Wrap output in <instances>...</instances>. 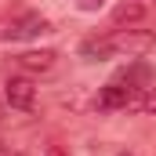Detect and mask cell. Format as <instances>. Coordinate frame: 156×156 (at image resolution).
I'll list each match as a JSON object with an SVG mask.
<instances>
[{
    "label": "cell",
    "instance_id": "4fadbf2b",
    "mask_svg": "<svg viewBox=\"0 0 156 156\" xmlns=\"http://www.w3.org/2000/svg\"><path fill=\"white\" fill-rule=\"evenodd\" d=\"M0 156H11V145H7L4 138H0Z\"/></svg>",
    "mask_w": 156,
    "mask_h": 156
},
{
    "label": "cell",
    "instance_id": "5b68a950",
    "mask_svg": "<svg viewBox=\"0 0 156 156\" xmlns=\"http://www.w3.org/2000/svg\"><path fill=\"white\" fill-rule=\"evenodd\" d=\"M15 62H18V69H22V73H51V69H55V62H58V55L44 47V51H22Z\"/></svg>",
    "mask_w": 156,
    "mask_h": 156
},
{
    "label": "cell",
    "instance_id": "6da1fadb",
    "mask_svg": "<svg viewBox=\"0 0 156 156\" xmlns=\"http://www.w3.org/2000/svg\"><path fill=\"white\" fill-rule=\"evenodd\" d=\"M109 44H113V55H127V58H142V55H149V51H156V33L153 29H116L113 37H109Z\"/></svg>",
    "mask_w": 156,
    "mask_h": 156
},
{
    "label": "cell",
    "instance_id": "3957f363",
    "mask_svg": "<svg viewBox=\"0 0 156 156\" xmlns=\"http://www.w3.org/2000/svg\"><path fill=\"white\" fill-rule=\"evenodd\" d=\"M113 80H116V83H123V87H131V91H145V87H153V83H156L153 69H149L145 62H127V66H123Z\"/></svg>",
    "mask_w": 156,
    "mask_h": 156
},
{
    "label": "cell",
    "instance_id": "52a82bcc",
    "mask_svg": "<svg viewBox=\"0 0 156 156\" xmlns=\"http://www.w3.org/2000/svg\"><path fill=\"white\" fill-rule=\"evenodd\" d=\"M80 58H87V62H105V58H113L109 37H87L80 44Z\"/></svg>",
    "mask_w": 156,
    "mask_h": 156
},
{
    "label": "cell",
    "instance_id": "277c9868",
    "mask_svg": "<svg viewBox=\"0 0 156 156\" xmlns=\"http://www.w3.org/2000/svg\"><path fill=\"white\" fill-rule=\"evenodd\" d=\"M131 102H134V91H131V87H123V83H116V80H113V83H105V87L98 91V98H94V105H98V109H105V113H113V109H127Z\"/></svg>",
    "mask_w": 156,
    "mask_h": 156
},
{
    "label": "cell",
    "instance_id": "30bf717a",
    "mask_svg": "<svg viewBox=\"0 0 156 156\" xmlns=\"http://www.w3.org/2000/svg\"><path fill=\"white\" fill-rule=\"evenodd\" d=\"M7 40H22V33H18V15L15 18H0V44H7Z\"/></svg>",
    "mask_w": 156,
    "mask_h": 156
},
{
    "label": "cell",
    "instance_id": "8fae6325",
    "mask_svg": "<svg viewBox=\"0 0 156 156\" xmlns=\"http://www.w3.org/2000/svg\"><path fill=\"white\" fill-rule=\"evenodd\" d=\"M76 7H80V11H102L105 0H76Z\"/></svg>",
    "mask_w": 156,
    "mask_h": 156
},
{
    "label": "cell",
    "instance_id": "7a4b0ae2",
    "mask_svg": "<svg viewBox=\"0 0 156 156\" xmlns=\"http://www.w3.org/2000/svg\"><path fill=\"white\" fill-rule=\"evenodd\" d=\"M4 102L11 105V109H33V102H37V87H33V80L29 76H7L4 83Z\"/></svg>",
    "mask_w": 156,
    "mask_h": 156
},
{
    "label": "cell",
    "instance_id": "8992f818",
    "mask_svg": "<svg viewBox=\"0 0 156 156\" xmlns=\"http://www.w3.org/2000/svg\"><path fill=\"white\" fill-rule=\"evenodd\" d=\"M142 18H145V4H142V0H123V4H116V7H113V22H116L120 29L138 26Z\"/></svg>",
    "mask_w": 156,
    "mask_h": 156
},
{
    "label": "cell",
    "instance_id": "ba28073f",
    "mask_svg": "<svg viewBox=\"0 0 156 156\" xmlns=\"http://www.w3.org/2000/svg\"><path fill=\"white\" fill-rule=\"evenodd\" d=\"M18 33H22V40H33L40 37V33H47V18L44 15H18Z\"/></svg>",
    "mask_w": 156,
    "mask_h": 156
},
{
    "label": "cell",
    "instance_id": "5bb4252c",
    "mask_svg": "<svg viewBox=\"0 0 156 156\" xmlns=\"http://www.w3.org/2000/svg\"><path fill=\"white\" fill-rule=\"evenodd\" d=\"M0 116H4V98H0Z\"/></svg>",
    "mask_w": 156,
    "mask_h": 156
},
{
    "label": "cell",
    "instance_id": "9c48e42d",
    "mask_svg": "<svg viewBox=\"0 0 156 156\" xmlns=\"http://www.w3.org/2000/svg\"><path fill=\"white\" fill-rule=\"evenodd\" d=\"M131 105H134L138 113H149V116H153V113H156V83H153V87H145V91H142Z\"/></svg>",
    "mask_w": 156,
    "mask_h": 156
},
{
    "label": "cell",
    "instance_id": "7c38bea8",
    "mask_svg": "<svg viewBox=\"0 0 156 156\" xmlns=\"http://www.w3.org/2000/svg\"><path fill=\"white\" fill-rule=\"evenodd\" d=\"M44 156H69V149H66L62 142H51V145H47V153H44Z\"/></svg>",
    "mask_w": 156,
    "mask_h": 156
}]
</instances>
